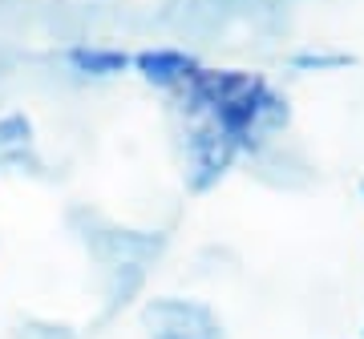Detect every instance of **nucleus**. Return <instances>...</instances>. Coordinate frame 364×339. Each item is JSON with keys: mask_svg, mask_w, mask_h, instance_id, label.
<instances>
[{"mask_svg": "<svg viewBox=\"0 0 364 339\" xmlns=\"http://www.w3.org/2000/svg\"><path fill=\"white\" fill-rule=\"evenodd\" d=\"M182 118H203L219 126L239 154L259 157L272 150L291 126V101L267 73L235 65H203L195 81L182 93H174Z\"/></svg>", "mask_w": 364, "mask_h": 339, "instance_id": "obj_1", "label": "nucleus"}, {"mask_svg": "<svg viewBox=\"0 0 364 339\" xmlns=\"http://www.w3.org/2000/svg\"><path fill=\"white\" fill-rule=\"evenodd\" d=\"M69 230L85 255L97 267V287H102V319H114L142 295L146 279L166 255V230H138L105 218L97 210L77 206L69 214Z\"/></svg>", "mask_w": 364, "mask_h": 339, "instance_id": "obj_2", "label": "nucleus"}, {"mask_svg": "<svg viewBox=\"0 0 364 339\" xmlns=\"http://www.w3.org/2000/svg\"><path fill=\"white\" fill-rule=\"evenodd\" d=\"M178 150H182V182H186L191 194H210L243 162L239 145L219 126H210L203 118H186V126L178 133Z\"/></svg>", "mask_w": 364, "mask_h": 339, "instance_id": "obj_3", "label": "nucleus"}, {"mask_svg": "<svg viewBox=\"0 0 364 339\" xmlns=\"http://www.w3.org/2000/svg\"><path fill=\"white\" fill-rule=\"evenodd\" d=\"M138 319L146 339H227L219 311L191 295H154L142 303Z\"/></svg>", "mask_w": 364, "mask_h": 339, "instance_id": "obj_4", "label": "nucleus"}, {"mask_svg": "<svg viewBox=\"0 0 364 339\" xmlns=\"http://www.w3.org/2000/svg\"><path fill=\"white\" fill-rule=\"evenodd\" d=\"M198 69H203V57L182 45H146V49L130 52V77H138L158 93H170V97L186 89Z\"/></svg>", "mask_w": 364, "mask_h": 339, "instance_id": "obj_5", "label": "nucleus"}, {"mask_svg": "<svg viewBox=\"0 0 364 339\" xmlns=\"http://www.w3.org/2000/svg\"><path fill=\"white\" fill-rule=\"evenodd\" d=\"M69 81L81 85H105V81L130 77V49L122 45H102V40H73L57 52Z\"/></svg>", "mask_w": 364, "mask_h": 339, "instance_id": "obj_6", "label": "nucleus"}, {"mask_svg": "<svg viewBox=\"0 0 364 339\" xmlns=\"http://www.w3.org/2000/svg\"><path fill=\"white\" fill-rule=\"evenodd\" d=\"M13 174H28V178L45 174L37 121L28 118L25 109L0 113V178H13Z\"/></svg>", "mask_w": 364, "mask_h": 339, "instance_id": "obj_7", "label": "nucleus"}, {"mask_svg": "<svg viewBox=\"0 0 364 339\" xmlns=\"http://www.w3.org/2000/svg\"><path fill=\"white\" fill-rule=\"evenodd\" d=\"M352 57L348 52H336V49H299L287 57V69L291 73H340L348 69Z\"/></svg>", "mask_w": 364, "mask_h": 339, "instance_id": "obj_8", "label": "nucleus"}, {"mask_svg": "<svg viewBox=\"0 0 364 339\" xmlns=\"http://www.w3.org/2000/svg\"><path fill=\"white\" fill-rule=\"evenodd\" d=\"M13 339H81V331L73 323L61 319H45V315H28L13 327Z\"/></svg>", "mask_w": 364, "mask_h": 339, "instance_id": "obj_9", "label": "nucleus"}, {"mask_svg": "<svg viewBox=\"0 0 364 339\" xmlns=\"http://www.w3.org/2000/svg\"><path fill=\"white\" fill-rule=\"evenodd\" d=\"M360 202H364V182H360Z\"/></svg>", "mask_w": 364, "mask_h": 339, "instance_id": "obj_10", "label": "nucleus"}, {"mask_svg": "<svg viewBox=\"0 0 364 339\" xmlns=\"http://www.w3.org/2000/svg\"><path fill=\"white\" fill-rule=\"evenodd\" d=\"M360 339H364V327H360Z\"/></svg>", "mask_w": 364, "mask_h": 339, "instance_id": "obj_11", "label": "nucleus"}]
</instances>
